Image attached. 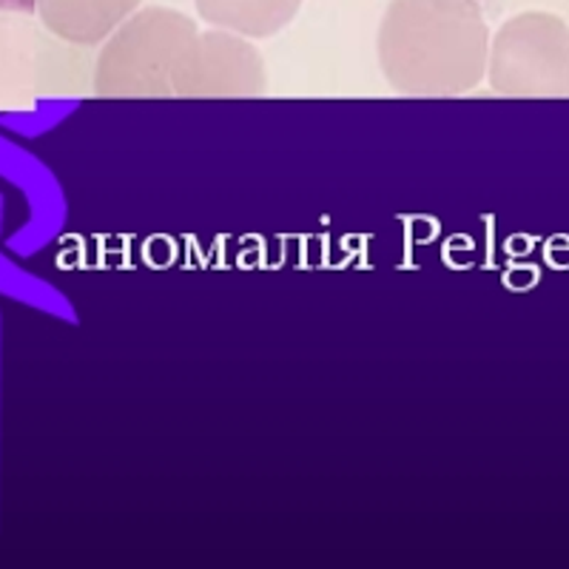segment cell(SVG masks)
<instances>
[{
	"label": "cell",
	"mask_w": 569,
	"mask_h": 569,
	"mask_svg": "<svg viewBox=\"0 0 569 569\" xmlns=\"http://www.w3.org/2000/svg\"><path fill=\"white\" fill-rule=\"evenodd\" d=\"M490 27L479 0H390L376 54L405 98H461L487 71Z\"/></svg>",
	"instance_id": "6da1fadb"
},
{
	"label": "cell",
	"mask_w": 569,
	"mask_h": 569,
	"mask_svg": "<svg viewBox=\"0 0 569 569\" xmlns=\"http://www.w3.org/2000/svg\"><path fill=\"white\" fill-rule=\"evenodd\" d=\"M200 29L188 14L149 7L126 18L100 43L94 94L109 100H169L194 49Z\"/></svg>",
	"instance_id": "7a4b0ae2"
},
{
	"label": "cell",
	"mask_w": 569,
	"mask_h": 569,
	"mask_svg": "<svg viewBox=\"0 0 569 569\" xmlns=\"http://www.w3.org/2000/svg\"><path fill=\"white\" fill-rule=\"evenodd\" d=\"M485 80L498 98L569 100V27L552 12H521L490 38Z\"/></svg>",
	"instance_id": "3957f363"
},
{
	"label": "cell",
	"mask_w": 569,
	"mask_h": 569,
	"mask_svg": "<svg viewBox=\"0 0 569 569\" xmlns=\"http://www.w3.org/2000/svg\"><path fill=\"white\" fill-rule=\"evenodd\" d=\"M268 89V71L257 46L242 34L208 29L200 32L177 83L180 100L259 98Z\"/></svg>",
	"instance_id": "277c9868"
},
{
	"label": "cell",
	"mask_w": 569,
	"mask_h": 569,
	"mask_svg": "<svg viewBox=\"0 0 569 569\" xmlns=\"http://www.w3.org/2000/svg\"><path fill=\"white\" fill-rule=\"evenodd\" d=\"M43 27L74 46H100L140 0H34Z\"/></svg>",
	"instance_id": "5b68a950"
},
{
	"label": "cell",
	"mask_w": 569,
	"mask_h": 569,
	"mask_svg": "<svg viewBox=\"0 0 569 569\" xmlns=\"http://www.w3.org/2000/svg\"><path fill=\"white\" fill-rule=\"evenodd\" d=\"M194 3L208 27L242 34L248 40L273 38L302 9V0H194Z\"/></svg>",
	"instance_id": "8992f818"
}]
</instances>
